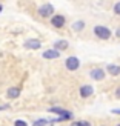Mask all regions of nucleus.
<instances>
[{
  "label": "nucleus",
  "instance_id": "20",
  "mask_svg": "<svg viewBox=\"0 0 120 126\" xmlns=\"http://www.w3.org/2000/svg\"><path fill=\"white\" fill-rule=\"evenodd\" d=\"M2 9H3V8H2V5H0V12H2Z\"/></svg>",
  "mask_w": 120,
  "mask_h": 126
},
{
  "label": "nucleus",
  "instance_id": "12",
  "mask_svg": "<svg viewBox=\"0 0 120 126\" xmlns=\"http://www.w3.org/2000/svg\"><path fill=\"white\" fill-rule=\"evenodd\" d=\"M83 26H85V23H83V22H75V23H74V29H75V31L83 29Z\"/></svg>",
  "mask_w": 120,
  "mask_h": 126
},
{
  "label": "nucleus",
  "instance_id": "18",
  "mask_svg": "<svg viewBox=\"0 0 120 126\" xmlns=\"http://www.w3.org/2000/svg\"><path fill=\"white\" fill-rule=\"evenodd\" d=\"M112 112H116V114H120V111H112Z\"/></svg>",
  "mask_w": 120,
  "mask_h": 126
},
{
  "label": "nucleus",
  "instance_id": "3",
  "mask_svg": "<svg viewBox=\"0 0 120 126\" xmlns=\"http://www.w3.org/2000/svg\"><path fill=\"white\" fill-rule=\"evenodd\" d=\"M79 66H80V62H79L77 57H69L66 60V68L69 69V71H75Z\"/></svg>",
  "mask_w": 120,
  "mask_h": 126
},
{
  "label": "nucleus",
  "instance_id": "2",
  "mask_svg": "<svg viewBox=\"0 0 120 126\" xmlns=\"http://www.w3.org/2000/svg\"><path fill=\"white\" fill-rule=\"evenodd\" d=\"M39 14H40L42 17H49V16H52V14H54V8H52V5L46 3V5L40 6V9H39Z\"/></svg>",
  "mask_w": 120,
  "mask_h": 126
},
{
  "label": "nucleus",
  "instance_id": "7",
  "mask_svg": "<svg viewBox=\"0 0 120 126\" xmlns=\"http://www.w3.org/2000/svg\"><path fill=\"white\" fill-rule=\"evenodd\" d=\"M91 77L94 80H102L105 77V71H103V69H92V71H91Z\"/></svg>",
  "mask_w": 120,
  "mask_h": 126
},
{
  "label": "nucleus",
  "instance_id": "17",
  "mask_svg": "<svg viewBox=\"0 0 120 126\" xmlns=\"http://www.w3.org/2000/svg\"><path fill=\"white\" fill-rule=\"evenodd\" d=\"M116 95H117V98H120V88H119V89L116 91Z\"/></svg>",
  "mask_w": 120,
  "mask_h": 126
},
{
  "label": "nucleus",
  "instance_id": "14",
  "mask_svg": "<svg viewBox=\"0 0 120 126\" xmlns=\"http://www.w3.org/2000/svg\"><path fill=\"white\" fill-rule=\"evenodd\" d=\"M45 125H46V120H37L34 123V126H45Z\"/></svg>",
  "mask_w": 120,
  "mask_h": 126
},
{
  "label": "nucleus",
  "instance_id": "1",
  "mask_svg": "<svg viewBox=\"0 0 120 126\" xmlns=\"http://www.w3.org/2000/svg\"><path fill=\"white\" fill-rule=\"evenodd\" d=\"M94 32H96V35L99 37V39H103V40H106V39L111 37V31L106 26H100V25L94 28Z\"/></svg>",
  "mask_w": 120,
  "mask_h": 126
},
{
  "label": "nucleus",
  "instance_id": "8",
  "mask_svg": "<svg viewBox=\"0 0 120 126\" xmlns=\"http://www.w3.org/2000/svg\"><path fill=\"white\" fill-rule=\"evenodd\" d=\"M92 86H89V85H85V86H82L80 88V95L82 97H89L91 94H92Z\"/></svg>",
  "mask_w": 120,
  "mask_h": 126
},
{
  "label": "nucleus",
  "instance_id": "16",
  "mask_svg": "<svg viewBox=\"0 0 120 126\" xmlns=\"http://www.w3.org/2000/svg\"><path fill=\"white\" fill-rule=\"evenodd\" d=\"M114 11H116V14H120V2L114 6Z\"/></svg>",
  "mask_w": 120,
  "mask_h": 126
},
{
  "label": "nucleus",
  "instance_id": "11",
  "mask_svg": "<svg viewBox=\"0 0 120 126\" xmlns=\"http://www.w3.org/2000/svg\"><path fill=\"white\" fill-rule=\"evenodd\" d=\"M108 72H109L111 75H119V74H120V66L109 65V66H108Z\"/></svg>",
  "mask_w": 120,
  "mask_h": 126
},
{
  "label": "nucleus",
  "instance_id": "21",
  "mask_svg": "<svg viewBox=\"0 0 120 126\" xmlns=\"http://www.w3.org/2000/svg\"><path fill=\"white\" fill-rule=\"evenodd\" d=\"M119 126H120V125H119Z\"/></svg>",
  "mask_w": 120,
  "mask_h": 126
},
{
  "label": "nucleus",
  "instance_id": "19",
  "mask_svg": "<svg viewBox=\"0 0 120 126\" xmlns=\"http://www.w3.org/2000/svg\"><path fill=\"white\" fill-rule=\"evenodd\" d=\"M117 35H120V29H117Z\"/></svg>",
  "mask_w": 120,
  "mask_h": 126
},
{
  "label": "nucleus",
  "instance_id": "6",
  "mask_svg": "<svg viewBox=\"0 0 120 126\" xmlns=\"http://www.w3.org/2000/svg\"><path fill=\"white\" fill-rule=\"evenodd\" d=\"M25 48H28V49H39V48H40V42L31 39V40H28V42H25Z\"/></svg>",
  "mask_w": 120,
  "mask_h": 126
},
{
  "label": "nucleus",
  "instance_id": "5",
  "mask_svg": "<svg viewBox=\"0 0 120 126\" xmlns=\"http://www.w3.org/2000/svg\"><path fill=\"white\" fill-rule=\"evenodd\" d=\"M60 55V52L57 49H48V51L43 52V59H57Z\"/></svg>",
  "mask_w": 120,
  "mask_h": 126
},
{
  "label": "nucleus",
  "instance_id": "13",
  "mask_svg": "<svg viewBox=\"0 0 120 126\" xmlns=\"http://www.w3.org/2000/svg\"><path fill=\"white\" fill-rule=\"evenodd\" d=\"M14 126H28V125H26V122H23V120H16Z\"/></svg>",
  "mask_w": 120,
  "mask_h": 126
},
{
  "label": "nucleus",
  "instance_id": "4",
  "mask_svg": "<svg viewBox=\"0 0 120 126\" xmlns=\"http://www.w3.org/2000/svg\"><path fill=\"white\" fill-rule=\"evenodd\" d=\"M51 23L54 25L55 28H62L63 25H65V17H63V16H54L51 18Z\"/></svg>",
  "mask_w": 120,
  "mask_h": 126
},
{
  "label": "nucleus",
  "instance_id": "10",
  "mask_svg": "<svg viewBox=\"0 0 120 126\" xmlns=\"http://www.w3.org/2000/svg\"><path fill=\"white\" fill-rule=\"evenodd\" d=\"M55 49L57 51H63V49H66L68 48V42H65V40H60V42H55Z\"/></svg>",
  "mask_w": 120,
  "mask_h": 126
},
{
  "label": "nucleus",
  "instance_id": "9",
  "mask_svg": "<svg viewBox=\"0 0 120 126\" xmlns=\"http://www.w3.org/2000/svg\"><path fill=\"white\" fill-rule=\"evenodd\" d=\"M6 94H8L9 98H17L18 95H20V89H18V88H9Z\"/></svg>",
  "mask_w": 120,
  "mask_h": 126
},
{
  "label": "nucleus",
  "instance_id": "15",
  "mask_svg": "<svg viewBox=\"0 0 120 126\" xmlns=\"http://www.w3.org/2000/svg\"><path fill=\"white\" fill-rule=\"evenodd\" d=\"M72 126H89L86 122H77V123H72Z\"/></svg>",
  "mask_w": 120,
  "mask_h": 126
}]
</instances>
